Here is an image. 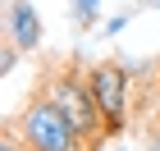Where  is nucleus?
Returning <instances> with one entry per match:
<instances>
[{"label": "nucleus", "mask_w": 160, "mask_h": 151, "mask_svg": "<svg viewBox=\"0 0 160 151\" xmlns=\"http://www.w3.org/2000/svg\"><path fill=\"white\" fill-rule=\"evenodd\" d=\"M9 28H14L18 50H37V41H41V18H37V9H32L28 0H18V5L9 9Z\"/></svg>", "instance_id": "20e7f679"}, {"label": "nucleus", "mask_w": 160, "mask_h": 151, "mask_svg": "<svg viewBox=\"0 0 160 151\" xmlns=\"http://www.w3.org/2000/svg\"><path fill=\"white\" fill-rule=\"evenodd\" d=\"M0 151H23V147H18L14 138H5V147H0Z\"/></svg>", "instance_id": "423d86ee"}, {"label": "nucleus", "mask_w": 160, "mask_h": 151, "mask_svg": "<svg viewBox=\"0 0 160 151\" xmlns=\"http://www.w3.org/2000/svg\"><path fill=\"white\" fill-rule=\"evenodd\" d=\"M96 5H101V0H73V14H78V23H92V18H96Z\"/></svg>", "instance_id": "39448f33"}, {"label": "nucleus", "mask_w": 160, "mask_h": 151, "mask_svg": "<svg viewBox=\"0 0 160 151\" xmlns=\"http://www.w3.org/2000/svg\"><path fill=\"white\" fill-rule=\"evenodd\" d=\"M151 151H160V138H151Z\"/></svg>", "instance_id": "0eeeda50"}, {"label": "nucleus", "mask_w": 160, "mask_h": 151, "mask_svg": "<svg viewBox=\"0 0 160 151\" xmlns=\"http://www.w3.org/2000/svg\"><path fill=\"white\" fill-rule=\"evenodd\" d=\"M23 138L32 151H78V128L60 114L55 101H41L23 114Z\"/></svg>", "instance_id": "f257e3e1"}, {"label": "nucleus", "mask_w": 160, "mask_h": 151, "mask_svg": "<svg viewBox=\"0 0 160 151\" xmlns=\"http://www.w3.org/2000/svg\"><path fill=\"white\" fill-rule=\"evenodd\" d=\"M50 101H55V105H60V114L78 128V138H87V133L101 124V110H96V96H92V87L73 83V78L55 83V87H50Z\"/></svg>", "instance_id": "f03ea898"}, {"label": "nucleus", "mask_w": 160, "mask_h": 151, "mask_svg": "<svg viewBox=\"0 0 160 151\" xmlns=\"http://www.w3.org/2000/svg\"><path fill=\"white\" fill-rule=\"evenodd\" d=\"M92 96H96V110L101 119H105V128H119L123 124V73L119 69H110V64H101V69H92Z\"/></svg>", "instance_id": "7ed1b4c3"}]
</instances>
